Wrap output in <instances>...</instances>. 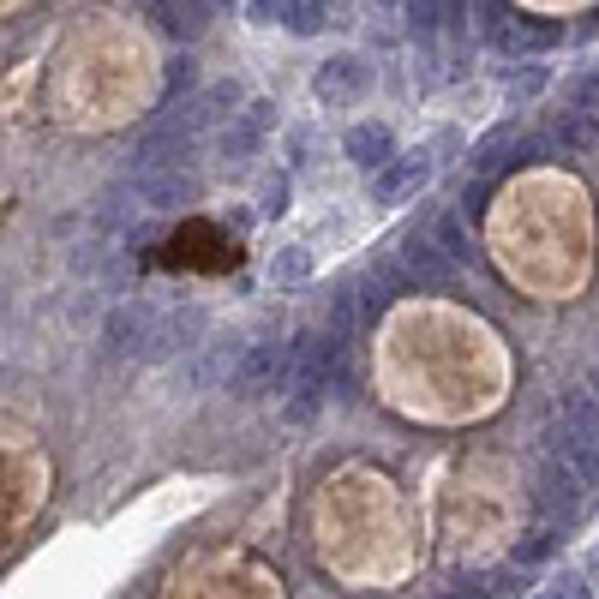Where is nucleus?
Listing matches in <instances>:
<instances>
[{
    "label": "nucleus",
    "mask_w": 599,
    "mask_h": 599,
    "mask_svg": "<svg viewBox=\"0 0 599 599\" xmlns=\"http://www.w3.org/2000/svg\"><path fill=\"white\" fill-rule=\"evenodd\" d=\"M545 145H552V157H576V162H594L599 157V120L588 108H564L552 120V133H545Z\"/></svg>",
    "instance_id": "6e6552de"
},
{
    "label": "nucleus",
    "mask_w": 599,
    "mask_h": 599,
    "mask_svg": "<svg viewBox=\"0 0 599 599\" xmlns=\"http://www.w3.org/2000/svg\"><path fill=\"white\" fill-rule=\"evenodd\" d=\"M402 270H407V283H419V288H450V276H456V258H444V246L431 234H407L402 240Z\"/></svg>",
    "instance_id": "0eeeda50"
},
{
    "label": "nucleus",
    "mask_w": 599,
    "mask_h": 599,
    "mask_svg": "<svg viewBox=\"0 0 599 599\" xmlns=\"http://www.w3.org/2000/svg\"><path fill=\"white\" fill-rule=\"evenodd\" d=\"M150 19H157L162 36H181V43H198L210 31V0H145Z\"/></svg>",
    "instance_id": "9d476101"
},
{
    "label": "nucleus",
    "mask_w": 599,
    "mask_h": 599,
    "mask_svg": "<svg viewBox=\"0 0 599 599\" xmlns=\"http://www.w3.org/2000/svg\"><path fill=\"white\" fill-rule=\"evenodd\" d=\"M264 138H270V133H264V126H252L246 114H240V120L222 126V157H228V162H252V157L264 150Z\"/></svg>",
    "instance_id": "2eb2a0df"
},
{
    "label": "nucleus",
    "mask_w": 599,
    "mask_h": 599,
    "mask_svg": "<svg viewBox=\"0 0 599 599\" xmlns=\"http://www.w3.org/2000/svg\"><path fill=\"white\" fill-rule=\"evenodd\" d=\"M246 7H252V19H258V24H270V19H283L288 0H246Z\"/></svg>",
    "instance_id": "a878e982"
},
{
    "label": "nucleus",
    "mask_w": 599,
    "mask_h": 599,
    "mask_svg": "<svg viewBox=\"0 0 599 599\" xmlns=\"http://www.w3.org/2000/svg\"><path fill=\"white\" fill-rule=\"evenodd\" d=\"M312 91H318L324 108H348V102H360L366 91H372V67H366L360 55H336V60H324V67H318Z\"/></svg>",
    "instance_id": "39448f33"
},
{
    "label": "nucleus",
    "mask_w": 599,
    "mask_h": 599,
    "mask_svg": "<svg viewBox=\"0 0 599 599\" xmlns=\"http://www.w3.org/2000/svg\"><path fill=\"white\" fill-rule=\"evenodd\" d=\"M431 240H438V246H444V258H474V240H468V216H462V210L438 216V228H431Z\"/></svg>",
    "instance_id": "a211bd4d"
},
{
    "label": "nucleus",
    "mask_w": 599,
    "mask_h": 599,
    "mask_svg": "<svg viewBox=\"0 0 599 599\" xmlns=\"http://www.w3.org/2000/svg\"><path fill=\"white\" fill-rule=\"evenodd\" d=\"M384 300H390V295H384V283H366V288H360V312H366V318L384 312Z\"/></svg>",
    "instance_id": "b1692460"
},
{
    "label": "nucleus",
    "mask_w": 599,
    "mask_h": 599,
    "mask_svg": "<svg viewBox=\"0 0 599 599\" xmlns=\"http://www.w3.org/2000/svg\"><path fill=\"white\" fill-rule=\"evenodd\" d=\"M545 456H557V462H569L581 480H599V444L588 438V431H576L569 419H557V426H545Z\"/></svg>",
    "instance_id": "1a4fd4ad"
},
{
    "label": "nucleus",
    "mask_w": 599,
    "mask_h": 599,
    "mask_svg": "<svg viewBox=\"0 0 599 599\" xmlns=\"http://www.w3.org/2000/svg\"><path fill=\"white\" fill-rule=\"evenodd\" d=\"M198 79V72H193V60H169V72H162V84H169V91H186V84H193Z\"/></svg>",
    "instance_id": "5701e85b"
},
{
    "label": "nucleus",
    "mask_w": 599,
    "mask_h": 599,
    "mask_svg": "<svg viewBox=\"0 0 599 599\" xmlns=\"http://www.w3.org/2000/svg\"><path fill=\"white\" fill-rule=\"evenodd\" d=\"M204 336V312L198 306H174V312H157L145 330V360H181L193 354Z\"/></svg>",
    "instance_id": "7ed1b4c3"
},
{
    "label": "nucleus",
    "mask_w": 599,
    "mask_h": 599,
    "mask_svg": "<svg viewBox=\"0 0 599 599\" xmlns=\"http://www.w3.org/2000/svg\"><path fill=\"white\" fill-rule=\"evenodd\" d=\"M407 12V31L419 36V43H431V36L444 31V12H450V0H402Z\"/></svg>",
    "instance_id": "6ab92c4d"
},
{
    "label": "nucleus",
    "mask_w": 599,
    "mask_h": 599,
    "mask_svg": "<svg viewBox=\"0 0 599 599\" xmlns=\"http://www.w3.org/2000/svg\"><path fill=\"white\" fill-rule=\"evenodd\" d=\"M384 7H396V0H384Z\"/></svg>",
    "instance_id": "c85d7f7f"
},
{
    "label": "nucleus",
    "mask_w": 599,
    "mask_h": 599,
    "mask_svg": "<svg viewBox=\"0 0 599 599\" xmlns=\"http://www.w3.org/2000/svg\"><path fill=\"white\" fill-rule=\"evenodd\" d=\"M456 599H486V594H480V588H468V594H456Z\"/></svg>",
    "instance_id": "cd10ccee"
},
{
    "label": "nucleus",
    "mask_w": 599,
    "mask_h": 599,
    "mask_svg": "<svg viewBox=\"0 0 599 599\" xmlns=\"http://www.w3.org/2000/svg\"><path fill=\"white\" fill-rule=\"evenodd\" d=\"M288 210V174H270L258 186V216H283Z\"/></svg>",
    "instance_id": "412c9836"
},
{
    "label": "nucleus",
    "mask_w": 599,
    "mask_h": 599,
    "mask_svg": "<svg viewBox=\"0 0 599 599\" xmlns=\"http://www.w3.org/2000/svg\"><path fill=\"white\" fill-rule=\"evenodd\" d=\"M528 150V138L516 133V126H492L486 138H480L474 150H468V169H474V181H492L498 169H509V162Z\"/></svg>",
    "instance_id": "f8f14e48"
},
{
    "label": "nucleus",
    "mask_w": 599,
    "mask_h": 599,
    "mask_svg": "<svg viewBox=\"0 0 599 599\" xmlns=\"http://www.w3.org/2000/svg\"><path fill=\"white\" fill-rule=\"evenodd\" d=\"M270 283L276 288H300V283H312V246H283L270 258Z\"/></svg>",
    "instance_id": "dca6fc26"
},
{
    "label": "nucleus",
    "mask_w": 599,
    "mask_h": 599,
    "mask_svg": "<svg viewBox=\"0 0 599 599\" xmlns=\"http://www.w3.org/2000/svg\"><path fill=\"white\" fill-rule=\"evenodd\" d=\"M545 552H552V533H533V540H528V545H521V552H516V557H521V564H540V557H545Z\"/></svg>",
    "instance_id": "393cba45"
},
{
    "label": "nucleus",
    "mask_w": 599,
    "mask_h": 599,
    "mask_svg": "<svg viewBox=\"0 0 599 599\" xmlns=\"http://www.w3.org/2000/svg\"><path fill=\"white\" fill-rule=\"evenodd\" d=\"M594 569H599V557H594Z\"/></svg>",
    "instance_id": "c756f323"
},
{
    "label": "nucleus",
    "mask_w": 599,
    "mask_h": 599,
    "mask_svg": "<svg viewBox=\"0 0 599 599\" xmlns=\"http://www.w3.org/2000/svg\"><path fill=\"white\" fill-rule=\"evenodd\" d=\"M342 150H348V162L354 169H384L390 157H396V138H390V126H378V120H360V126H348V138H342Z\"/></svg>",
    "instance_id": "ddd939ff"
},
{
    "label": "nucleus",
    "mask_w": 599,
    "mask_h": 599,
    "mask_svg": "<svg viewBox=\"0 0 599 599\" xmlns=\"http://www.w3.org/2000/svg\"><path fill=\"white\" fill-rule=\"evenodd\" d=\"M288 378H295V348L264 336V342H252V348L234 354L228 384H234V396H276V390H288Z\"/></svg>",
    "instance_id": "f257e3e1"
},
{
    "label": "nucleus",
    "mask_w": 599,
    "mask_h": 599,
    "mask_svg": "<svg viewBox=\"0 0 599 599\" xmlns=\"http://www.w3.org/2000/svg\"><path fill=\"white\" fill-rule=\"evenodd\" d=\"M330 12H336V0H288L283 19H288V31H295V36H318L330 24Z\"/></svg>",
    "instance_id": "f3484780"
},
{
    "label": "nucleus",
    "mask_w": 599,
    "mask_h": 599,
    "mask_svg": "<svg viewBox=\"0 0 599 599\" xmlns=\"http://www.w3.org/2000/svg\"><path fill=\"white\" fill-rule=\"evenodd\" d=\"M545 91V67H528V72H516V79H509V102H533Z\"/></svg>",
    "instance_id": "4be33fe9"
},
{
    "label": "nucleus",
    "mask_w": 599,
    "mask_h": 599,
    "mask_svg": "<svg viewBox=\"0 0 599 599\" xmlns=\"http://www.w3.org/2000/svg\"><path fill=\"white\" fill-rule=\"evenodd\" d=\"M564 419L599 444V396H594V390H569V396H564Z\"/></svg>",
    "instance_id": "aec40b11"
},
{
    "label": "nucleus",
    "mask_w": 599,
    "mask_h": 599,
    "mask_svg": "<svg viewBox=\"0 0 599 599\" xmlns=\"http://www.w3.org/2000/svg\"><path fill=\"white\" fill-rule=\"evenodd\" d=\"M126 186L145 210H186L198 204V174L193 169H126Z\"/></svg>",
    "instance_id": "f03ea898"
},
{
    "label": "nucleus",
    "mask_w": 599,
    "mask_h": 599,
    "mask_svg": "<svg viewBox=\"0 0 599 599\" xmlns=\"http://www.w3.org/2000/svg\"><path fill=\"white\" fill-rule=\"evenodd\" d=\"M552 599H588V581L564 576V588H552Z\"/></svg>",
    "instance_id": "bb28decb"
},
{
    "label": "nucleus",
    "mask_w": 599,
    "mask_h": 599,
    "mask_svg": "<svg viewBox=\"0 0 599 599\" xmlns=\"http://www.w3.org/2000/svg\"><path fill=\"white\" fill-rule=\"evenodd\" d=\"M438 174V157L431 150H402V157H390L384 169H378V181H372V204H402V198H414L419 186Z\"/></svg>",
    "instance_id": "20e7f679"
},
{
    "label": "nucleus",
    "mask_w": 599,
    "mask_h": 599,
    "mask_svg": "<svg viewBox=\"0 0 599 599\" xmlns=\"http://www.w3.org/2000/svg\"><path fill=\"white\" fill-rule=\"evenodd\" d=\"M581 498H588V480H581L569 462L545 456V474H540V504L552 509V516H576V509H581Z\"/></svg>",
    "instance_id": "9b49d317"
},
{
    "label": "nucleus",
    "mask_w": 599,
    "mask_h": 599,
    "mask_svg": "<svg viewBox=\"0 0 599 599\" xmlns=\"http://www.w3.org/2000/svg\"><path fill=\"white\" fill-rule=\"evenodd\" d=\"M145 330H150L145 306H114L102 342H108V354H120V360H126V354H145Z\"/></svg>",
    "instance_id": "4468645a"
},
{
    "label": "nucleus",
    "mask_w": 599,
    "mask_h": 599,
    "mask_svg": "<svg viewBox=\"0 0 599 599\" xmlns=\"http://www.w3.org/2000/svg\"><path fill=\"white\" fill-rule=\"evenodd\" d=\"M486 36H492V48L498 55H516V60H528V55H545V48L557 43V24H528V19H509V12H498V19L486 24Z\"/></svg>",
    "instance_id": "423d86ee"
}]
</instances>
